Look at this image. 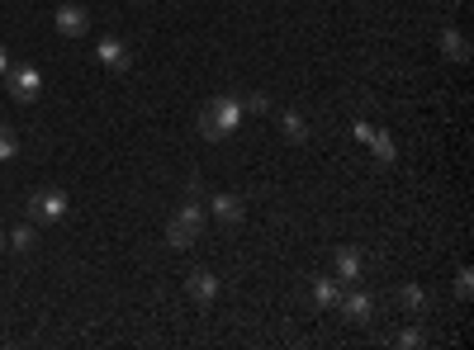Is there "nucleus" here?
Wrapping results in <instances>:
<instances>
[{
    "label": "nucleus",
    "mask_w": 474,
    "mask_h": 350,
    "mask_svg": "<svg viewBox=\"0 0 474 350\" xmlns=\"http://www.w3.org/2000/svg\"><path fill=\"white\" fill-rule=\"evenodd\" d=\"M195 128H199V137H209V142L233 137V133L242 128V99H237V95H214V99H204Z\"/></svg>",
    "instance_id": "nucleus-1"
},
{
    "label": "nucleus",
    "mask_w": 474,
    "mask_h": 350,
    "mask_svg": "<svg viewBox=\"0 0 474 350\" xmlns=\"http://www.w3.org/2000/svg\"><path fill=\"white\" fill-rule=\"evenodd\" d=\"M199 237H204V209L199 203H180L167 222V241L171 246H195Z\"/></svg>",
    "instance_id": "nucleus-2"
},
{
    "label": "nucleus",
    "mask_w": 474,
    "mask_h": 350,
    "mask_svg": "<svg viewBox=\"0 0 474 350\" xmlns=\"http://www.w3.org/2000/svg\"><path fill=\"white\" fill-rule=\"evenodd\" d=\"M5 86L19 105H34L38 90H44V76H38V67H29V61H15V67H5Z\"/></svg>",
    "instance_id": "nucleus-3"
},
{
    "label": "nucleus",
    "mask_w": 474,
    "mask_h": 350,
    "mask_svg": "<svg viewBox=\"0 0 474 350\" xmlns=\"http://www.w3.org/2000/svg\"><path fill=\"white\" fill-rule=\"evenodd\" d=\"M67 194L62 190H34L29 194V222H62L67 218Z\"/></svg>",
    "instance_id": "nucleus-4"
},
{
    "label": "nucleus",
    "mask_w": 474,
    "mask_h": 350,
    "mask_svg": "<svg viewBox=\"0 0 474 350\" xmlns=\"http://www.w3.org/2000/svg\"><path fill=\"white\" fill-rule=\"evenodd\" d=\"M352 133H356V142H365V147L375 152L380 166H394V156H399V152H394V137H389L384 128H370L365 118H356V123H352Z\"/></svg>",
    "instance_id": "nucleus-5"
},
{
    "label": "nucleus",
    "mask_w": 474,
    "mask_h": 350,
    "mask_svg": "<svg viewBox=\"0 0 474 350\" xmlns=\"http://www.w3.org/2000/svg\"><path fill=\"white\" fill-rule=\"evenodd\" d=\"M53 24H57V33H62V38H81V33L91 29V14H86V5L67 0V5H57V19H53Z\"/></svg>",
    "instance_id": "nucleus-6"
},
{
    "label": "nucleus",
    "mask_w": 474,
    "mask_h": 350,
    "mask_svg": "<svg viewBox=\"0 0 474 350\" xmlns=\"http://www.w3.org/2000/svg\"><path fill=\"white\" fill-rule=\"evenodd\" d=\"M95 57H100V67H110V71H129V67H133L129 43H123V38H100Z\"/></svg>",
    "instance_id": "nucleus-7"
},
{
    "label": "nucleus",
    "mask_w": 474,
    "mask_h": 350,
    "mask_svg": "<svg viewBox=\"0 0 474 350\" xmlns=\"http://www.w3.org/2000/svg\"><path fill=\"white\" fill-rule=\"evenodd\" d=\"M361 270H365V256L356 251V246H337V256H333V275H337L342 284H356Z\"/></svg>",
    "instance_id": "nucleus-8"
},
{
    "label": "nucleus",
    "mask_w": 474,
    "mask_h": 350,
    "mask_svg": "<svg viewBox=\"0 0 474 350\" xmlns=\"http://www.w3.org/2000/svg\"><path fill=\"white\" fill-rule=\"evenodd\" d=\"M185 294L195 298V307H209V303L218 298V279H214L209 270H195L190 279H185Z\"/></svg>",
    "instance_id": "nucleus-9"
},
{
    "label": "nucleus",
    "mask_w": 474,
    "mask_h": 350,
    "mask_svg": "<svg viewBox=\"0 0 474 350\" xmlns=\"http://www.w3.org/2000/svg\"><path fill=\"white\" fill-rule=\"evenodd\" d=\"M337 307L346 313V322H370V317H375V298H370V294H361V289L342 294V298H337Z\"/></svg>",
    "instance_id": "nucleus-10"
},
{
    "label": "nucleus",
    "mask_w": 474,
    "mask_h": 350,
    "mask_svg": "<svg viewBox=\"0 0 474 350\" xmlns=\"http://www.w3.org/2000/svg\"><path fill=\"white\" fill-rule=\"evenodd\" d=\"M209 203H214V218L223 222V228H242L247 209H242V199H237V194H214Z\"/></svg>",
    "instance_id": "nucleus-11"
},
{
    "label": "nucleus",
    "mask_w": 474,
    "mask_h": 350,
    "mask_svg": "<svg viewBox=\"0 0 474 350\" xmlns=\"http://www.w3.org/2000/svg\"><path fill=\"white\" fill-rule=\"evenodd\" d=\"M441 52L450 57V61H469V38L460 33V29H441Z\"/></svg>",
    "instance_id": "nucleus-12"
},
{
    "label": "nucleus",
    "mask_w": 474,
    "mask_h": 350,
    "mask_svg": "<svg viewBox=\"0 0 474 350\" xmlns=\"http://www.w3.org/2000/svg\"><path fill=\"white\" fill-rule=\"evenodd\" d=\"M342 298V279H314V303L318 307H337Z\"/></svg>",
    "instance_id": "nucleus-13"
},
{
    "label": "nucleus",
    "mask_w": 474,
    "mask_h": 350,
    "mask_svg": "<svg viewBox=\"0 0 474 350\" xmlns=\"http://www.w3.org/2000/svg\"><path fill=\"white\" fill-rule=\"evenodd\" d=\"M399 303H403V313H422V307H427V294L418 289V284H403V289H399Z\"/></svg>",
    "instance_id": "nucleus-14"
},
{
    "label": "nucleus",
    "mask_w": 474,
    "mask_h": 350,
    "mask_svg": "<svg viewBox=\"0 0 474 350\" xmlns=\"http://www.w3.org/2000/svg\"><path fill=\"white\" fill-rule=\"evenodd\" d=\"M280 133L290 137V142H308V123L299 114H280Z\"/></svg>",
    "instance_id": "nucleus-15"
},
{
    "label": "nucleus",
    "mask_w": 474,
    "mask_h": 350,
    "mask_svg": "<svg viewBox=\"0 0 474 350\" xmlns=\"http://www.w3.org/2000/svg\"><path fill=\"white\" fill-rule=\"evenodd\" d=\"M34 228H29V222H24V228H15L10 237H5V246H10V251H34Z\"/></svg>",
    "instance_id": "nucleus-16"
},
{
    "label": "nucleus",
    "mask_w": 474,
    "mask_h": 350,
    "mask_svg": "<svg viewBox=\"0 0 474 350\" xmlns=\"http://www.w3.org/2000/svg\"><path fill=\"white\" fill-rule=\"evenodd\" d=\"M19 152V133L10 128V123H0V161H10Z\"/></svg>",
    "instance_id": "nucleus-17"
},
{
    "label": "nucleus",
    "mask_w": 474,
    "mask_h": 350,
    "mask_svg": "<svg viewBox=\"0 0 474 350\" xmlns=\"http://www.w3.org/2000/svg\"><path fill=\"white\" fill-rule=\"evenodd\" d=\"M456 294H460V298L474 294V270H469V265H460V275H456Z\"/></svg>",
    "instance_id": "nucleus-18"
},
{
    "label": "nucleus",
    "mask_w": 474,
    "mask_h": 350,
    "mask_svg": "<svg viewBox=\"0 0 474 350\" xmlns=\"http://www.w3.org/2000/svg\"><path fill=\"white\" fill-rule=\"evenodd\" d=\"M399 345H403V350H418V345H422V332H418V326H403V332H399Z\"/></svg>",
    "instance_id": "nucleus-19"
},
{
    "label": "nucleus",
    "mask_w": 474,
    "mask_h": 350,
    "mask_svg": "<svg viewBox=\"0 0 474 350\" xmlns=\"http://www.w3.org/2000/svg\"><path fill=\"white\" fill-rule=\"evenodd\" d=\"M242 109H256V114H266V109H271V99H266V95H252V99H247Z\"/></svg>",
    "instance_id": "nucleus-20"
},
{
    "label": "nucleus",
    "mask_w": 474,
    "mask_h": 350,
    "mask_svg": "<svg viewBox=\"0 0 474 350\" xmlns=\"http://www.w3.org/2000/svg\"><path fill=\"white\" fill-rule=\"evenodd\" d=\"M5 67H10V52H5V43H0V76H5Z\"/></svg>",
    "instance_id": "nucleus-21"
},
{
    "label": "nucleus",
    "mask_w": 474,
    "mask_h": 350,
    "mask_svg": "<svg viewBox=\"0 0 474 350\" xmlns=\"http://www.w3.org/2000/svg\"><path fill=\"white\" fill-rule=\"evenodd\" d=\"M0 251H5V222H0Z\"/></svg>",
    "instance_id": "nucleus-22"
},
{
    "label": "nucleus",
    "mask_w": 474,
    "mask_h": 350,
    "mask_svg": "<svg viewBox=\"0 0 474 350\" xmlns=\"http://www.w3.org/2000/svg\"><path fill=\"white\" fill-rule=\"evenodd\" d=\"M133 5H138V0H133Z\"/></svg>",
    "instance_id": "nucleus-23"
}]
</instances>
